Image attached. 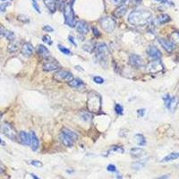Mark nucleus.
Wrapping results in <instances>:
<instances>
[{
    "label": "nucleus",
    "mask_w": 179,
    "mask_h": 179,
    "mask_svg": "<svg viewBox=\"0 0 179 179\" xmlns=\"http://www.w3.org/2000/svg\"><path fill=\"white\" fill-rule=\"evenodd\" d=\"M21 53L23 56L25 57H30L32 53H33V47L30 43L26 42L22 45L21 48Z\"/></svg>",
    "instance_id": "4468645a"
},
{
    "label": "nucleus",
    "mask_w": 179,
    "mask_h": 179,
    "mask_svg": "<svg viewBox=\"0 0 179 179\" xmlns=\"http://www.w3.org/2000/svg\"><path fill=\"white\" fill-rule=\"evenodd\" d=\"M7 49H8V51H9L10 53H14V52H16V51L19 49V43H18V41H16L15 39L13 40V41H11V42L9 43V45H8Z\"/></svg>",
    "instance_id": "c85d7f7f"
},
{
    "label": "nucleus",
    "mask_w": 179,
    "mask_h": 179,
    "mask_svg": "<svg viewBox=\"0 0 179 179\" xmlns=\"http://www.w3.org/2000/svg\"><path fill=\"white\" fill-rule=\"evenodd\" d=\"M177 158H179V152H172V153L166 155V157H164L160 162H169V161H172V160H175Z\"/></svg>",
    "instance_id": "5701e85b"
},
{
    "label": "nucleus",
    "mask_w": 179,
    "mask_h": 179,
    "mask_svg": "<svg viewBox=\"0 0 179 179\" xmlns=\"http://www.w3.org/2000/svg\"><path fill=\"white\" fill-rule=\"evenodd\" d=\"M31 2H32V6H33V8L37 11V13H40V10H39V7H38V4L37 1H36V0H31Z\"/></svg>",
    "instance_id": "a19ab883"
},
{
    "label": "nucleus",
    "mask_w": 179,
    "mask_h": 179,
    "mask_svg": "<svg viewBox=\"0 0 179 179\" xmlns=\"http://www.w3.org/2000/svg\"><path fill=\"white\" fill-rule=\"evenodd\" d=\"M54 79L56 81H65V82H69L71 81L72 79H73V75L72 72H70L69 71H66V70H64V69H61V70H58L56 71L55 73H54Z\"/></svg>",
    "instance_id": "0eeeda50"
},
{
    "label": "nucleus",
    "mask_w": 179,
    "mask_h": 179,
    "mask_svg": "<svg viewBox=\"0 0 179 179\" xmlns=\"http://www.w3.org/2000/svg\"><path fill=\"white\" fill-rule=\"evenodd\" d=\"M95 53H96V58L98 59L99 64L104 69H107L108 64V56H109V51L107 45L103 42L97 44L95 47Z\"/></svg>",
    "instance_id": "7ed1b4c3"
},
{
    "label": "nucleus",
    "mask_w": 179,
    "mask_h": 179,
    "mask_svg": "<svg viewBox=\"0 0 179 179\" xmlns=\"http://www.w3.org/2000/svg\"><path fill=\"white\" fill-rule=\"evenodd\" d=\"M62 132L64 133V134H66L67 136H69V137H70L72 140H73V141H76V140L78 139L77 133L74 132H72V130L66 128V127H63V128H62Z\"/></svg>",
    "instance_id": "b1692460"
},
{
    "label": "nucleus",
    "mask_w": 179,
    "mask_h": 179,
    "mask_svg": "<svg viewBox=\"0 0 179 179\" xmlns=\"http://www.w3.org/2000/svg\"><path fill=\"white\" fill-rule=\"evenodd\" d=\"M42 40H43V42H45V43H47V44H48V45H51V44H52L51 38H50L48 35H44V36L42 37Z\"/></svg>",
    "instance_id": "c9c22d12"
},
{
    "label": "nucleus",
    "mask_w": 179,
    "mask_h": 179,
    "mask_svg": "<svg viewBox=\"0 0 179 179\" xmlns=\"http://www.w3.org/2000/svg\"><path fill=\"white\" fill-rule=\"evenodd\" d=\"M4 168H3L2 166H0V174H3V173H4Z\"/></svg>",
    "instance_id": "864d4df0"
},
{
    "label": "nucleus",
    "mask_w": 179,
    "mask_h": 179,
    "mask_svg": "<svg viewBox=\"0 0 179 179\" xmlns=\"http://www.w3.org/2000/svg\"><path fill=\"white\" fill-rule=\"evenodd\" d=\"M58 137H59V140H60V141L62 142V144H63L64 146H65V147H72V146L73 145L74 141L72 140V139H71L69 136H67L66 134L63 133L62 132L59 133Z\"/></svg>",
    "instance_id": "dca6fc26"
},
{
    "label": "nucleus",
    "mask_w": 179,
    "mask_h": 179,
    "mask_svg": "<svg viewBox=\"0 0 179 179\" xmlns=\"http://www.w3.org/2000/svg\"><path fill=\"white\" fill-rule=\"evenodd\" d=\"M9 5V3H4V4H0V13H3L6 10V7Z\"/></svg>",
    "instance_id": "79ce46f5"
},
{
    "label": "nucleus",
    "mask_w": 179,
    "mask_h": 179,
    "mask_svg": "<svg viewBox=\"0 0 179 179\" xmlns=\"http://www.w3.org/2000/svg\"><path fill=\"white\" fill-rule=\"evenodd\" d=\"M107 170L108 171V172H116L117 171V168H116V166L114 165V164H109L107 166Z\"/></svg>",
    "instance_id": "4c0bfd02"
},
{
    "label": "nucleus",
    "mask_w": 179,
    "mask_h": 179,
    "mask_svg": "<svg viewBox=\"0 0 179 179\" xmlns=\"http://www.w3.org/2000/svg\"><path fill=\"white\" fill-rule=\"evenodd\" d=\"M60 67V64L57 61L55 60H47L45 64H43V70L45 72H51V71H55Z\"/></svg>",
    "instance_id": "9d476101"
},
{
    "label": "nucleus",
    "mask_w": 179,
    "mask_h": 179,
    "mask_svg": "<svg viewBox=\"0 0 179 179\" xmlns=\"http://www.w3.org/2000/svg\"><path fill=\"white\" fill-rule=\"evenodd\" d=\"M177 105H178V98L176 97H172L170 103L167 107V109L170 110L171 112H174L175 110V108L177 107Z\"/></svg>",
    "instance_id": "cd10ccee"
},
{
    "label": "nucleus",
    "mask_w": 179,
    "mask_h": 179,
    "mask_svg": "<svg viewBox=\"0 0 179 179\" xmlns=\"http://www.w3.org/2000/svg\"><path fill=\"white\" fill-rule=\"evenodd\" d=\"M1 132H3V134H4L7 138H9L10 140L15 141L17 139V132L16 130L14 129V127L10 124L9 123H3L1 127H0Z\"/></svg>",
    "instance_id": "423d86ee"
},
{
    "label": "nucleus",
    "mask_w": 179,
    "mask_h": 179,
    "mask_svg": "<svg viewBox=\"0 0 179 179\" xmlns=\"http://www.w3.org/2000/svg\"><path fill=\"white\" fill-rule=\"evenodd\" d=\"M4 30H5V29H4L2 25H0V36H3Z\"/></svg>",
    "instance_id": "3c124183"
},
{
    "label": "nucleus",
    "mask_w": 179,
    "mask_h": 179,
    "mask_svg": "<svg viewBox=\"0 0 179 179\" xmlns=\"http://www.w3.org/2000/svg\"><path fill=\"white\" fill-rule=\"evenodd\" d=\"M155 1H158V2H162V1H164V0H155Z\"/></svg>",
    "instance_id": "6e6d98bb"
},
{
    "label": "nucleus",
    "mask_w": 179,
    "mask_h": 179,
    "mask_svg": "<svg viewBox=\"0 0 179 179\" xmlns=\"http://www.w3.org/2000/svg\"><path fill=\"white\" fill-rule=\"evenodd\" d=\"M0 144H1V145H4V142L1 140V138H0Z\"/></svg>",
    "instance_id": "5fc2aeb1"
},
{
    "label": "nucleus",
    "mask_w": 179,
    "mask_h": 179,
    "mask_svg": "<svg viewBox=\"0 0 179 179\" xmlns=\"http://www.w3.org/2000/svg\"><path fill=\"white\" fill-rule=\"evenodd\" d=\"M82 84H83V82H82L81 80H80V79H74V78L71 81L68 82V85L70 87H72V88H79Z\"/></svg>",
    "instance_id": "7c9ffc66"
},
{
    "label": "nucleus",
    "mask_w": 179,
    "mask_h": 179,
    "mask_svg": "<svg viewBox=\"0 0 179 179\" xmlns=\"http://www.w3.org/2000/svg\"><path fill=\"white\" fill-rule=\"evenodd\" d=\"M80 117L84 121V122H90L92 119V115L89 111L82 110L80 112Z\"/></svg>",
    "instance_id": "393cba45"
},
{
    "label": "nucleus",
    "mask_w": 179,
    "mask_h": 179,
    "mask_svg": "<svg viewBox=\"0 0 179 179\" xmlns=\"http://www.w3.org/2000/svg\"><path fill=\"white\" fill-rule=\"evenodd\" d=\"M45 5L51 13H55L56 10V0H43Z\"/></svg>",
    "instance_id": "412c9836"
},
{
    "label": "nucleus",
    "mask_w": 179,
    "mask_h": 179,
    "mask_svg": "<svg viewBox=\"0 0 179 179\" xmlns=\"http://www.w3.org/2000/svg\"><path fill=\"white\" fill-rule=\"evenodd\" d=\"M93 81H94V82H96L98 84H102L104 82V79L102 77H100V76H95V77H93Z\"/></svg>",
    "instance_id": "58836bf2"
},
{
    "label": "nucleus",
    "mask_w": 179,
    "mask_h": 179,
    "mask_svg": "<svg viewBox=\"0 0 179 179\" xmlns=\"http://www.w3.org/2000/svg\"><path fill=\"white\" fill-rule=\"evenodd\" d=\"M135 140H136V142L139 146H144L146 144V140H145V137L143 136V134L141 133H136L135 136H134Z\"/></svg>",
    "instance_id": "c756f323"
},
{
    "label": "nucleus",
    "mask_w": 179,
    "mask_h": 179,
    "mask_svg": "<svg viewBox=\"0 0 179 179\" xmlns=\"http://www.w3.org/2000/svg\"><path fill=\"white\" fill-rule=\"evenodd\" d=\"M3 36H4V38H7V39H8L10 42L15 39L14 33H13V32H12V31H10V30H4V32Z\"/></svg>",
    "instance_id": "2f4dec72"
},
{
    "label": "nucleus",
    "mask_w": 179,
    "mask_h": 179,
    "mask_svg": "<svg viewBox=\"0 0 179 179\" xmlns=\"http://www.w3.org/2000/svg\"><path fill=\"white\" fill-rule=\"evenodd\" d=\"M63 13H64V23L68 25L69 27H74L76 21H75V16H74L72 4L69 3H66L63 9Z\"/></svg>",
    "instance_id": "20e7f679"
},
{
    "label": "nucleus",
    "mask_w": 179,
    "mask_h": 179,
    "mask_svg": "<svg viewBox=\"0 0 179 179\" xmlns=\"http://www.w3.org/2000/svg\"><path fill=\"white\" fill-rule=\"evenodd\" d=\"M170 21V17L169 15L166 14V13H163V14H160L159 16L157 17V19L155 20V22L158 23V24H164V23H166Z\"/></svg>",
    "instance_id": "4be33fe9"
},
{
    "label": "nucleus",
    "mask_w": 179,
    "mask_h": 179,
    "mask_svg": "<svg viewBox=\"0 0 179 179\" xmlns=\"http://www.w3.org/2000/svg\"><path fill=\"white\" fill-rule=\"evenodd\" d=\"M129 64H130V65H132L133 67H136V68H140V67H142L144 65L141 57L140 55H136V54L130 55V56H129Z\"/></svg>",
    "instance_id": "1a4fd4ad"
},
{
    "label": "nucleus",
    "mask_w": 179,
    "mask_h": 179,
    "mask_svg": "<svg viewBox=\"0 0 179 179\" xmlns=\"http://www.w3.org/2000/svg\"><path fill=\"white\" fill-rule=\"evenodd\" d=\"M115 4H118V5H124V4L127 1V0H113Z\"/></svg>",
    "instance_id": "49530a36"
},
{
    "label": "nucleus",
    "mask_w": 179,
    "mask_h": 179,
    "mask_svg": "<svg viewBox=\"0 0 179 179\" xmlns=\"http://www.w3.org/2000/svg\"><path fill=\"white\" fill-rule=\"evenodd\" d=\"M137 114H138V116H144V114H145V108H140L137 110Z\"/></svg>",
    "instance_id": "c03bdc74"
},
{
    "label": "nucleus",
    "mask_w": 179,
    "mask_h": 179,
    "mask_svg": "<svg viewBox=\"0 0 179 179\" xmlns=\"http://www.w3.org/2000/svg\"><path fill=\"white\" fill-rule=\"evenodd\" d=\"M75 28H76V30L81 34V35H85L89 32V26H88V23L84 21H78L76 23H75Z\"/></svg>",
    "instance_id": "ddd939ff"
},
{
    "label": "nucleus",
    "mask_w": 179,
    "mask_h": 179,
    "mask_svg": "<svg viewBox=\"0 0 179 179\" xmlns=\"http://www.w3.org/2000/svg\"><path fill=\"white\" fill-rule=\"evenodd\" d=\"M168 176H169L168 175H160V176H158V177H157L155 179H167Z\"/></svg>",
    "instance_id": "8fccbe9b"
},
{
    "label": "nucleus",
    "mask_w": 179,
    "mask_h": 179,
    "mask_svg": "<svg viewBox=\"0 0 179 179\" xmlns=\"http://www.w3.org/2000/svg\"><path fill=\"white\" fill-rule=\"evenodd\" d=\"M18 20L19 21H21L23 22H28L29 21V18L26 16V15H23V14H20L18 16Z\"/></svg>",
    "instance_id": "ea45409f"
},
{
    "label": "nucleus",
    "mask_w": 179,
    "mask_h": 179,
    "mask_svg": "<svg viewBox=\"0 0 179 179\" xmlns=\"http://www.w3.org/2000/svg\"><path fill=\"white\" fill-rule=\"evenodd\" d=\"M141 2V0H131V4L134 3V4H133L134 5H139Z\"/></svg>",
    "instance_id": "09e8293b"
},
{
    "label": "nucleus",
    "mask_w": 179,
    "mask_h": 179,
    "mask_svg": "<svg viewBox=\"0 0 179 179\" xmlns=\"http://www.w3.org/2000/svg\"><path fill=\"white\" fill-rule=\"evenodd\" d=\"M68 40H69V41H70V42H71L72 45H74V46H77V43L74 41V38H73L72 36H71V35H70V36H68Z\"/></svg>",
    "instance_id": "de8ad7c7"
},
{
    "label": "nucleus",
    "mask_w": 179,
    "mask_h": 179,
    "mask_svg": "<svg viewBox=\"0 0 179 179\" xmlns=\"http://www.w3.org/2000/svg\"><path fill=\"white\" fill-rule=\"evenodd\" d=\"M1 118H2V114L0 113V120H1Z\"/></svg>",
    "instance_id": "4d7b16f0"
},
{
    "label": "nucleus",
    "mask_w": 179,
    "mask_h": 179,
    "mask_svg": "<svg viewBox=\"0 0 179 179\" xmlns=\"http://www.w3.org/2000/svg\"><path fill=\"white\" fill-rule=\"evenodd\" d=\"M99 24H100L101 28L105 31H107L108 33L112 32L115 30V20L112 17H109V16H103L102 18H100Z\"/></svg>",
    "instance_id": "39448f33"
},
{
    "label": "nucleus",
    "mask_w": 179,
    "mask_h": 179,
    "mask_svg": "<svg viewBox=\"0 0 179 179\" xmlns=\"http://www.w3.org/2000/svg\"><path fill=\"white\" fill-rule=\"evenodd\" d=\"M30 163V165H32L36 167H41L43 166L42 162H40L39 160H31Z\"/></svg>",
    "instance_id": "e433bc0d"
},
{
    "label": "nucleus",
    "mask_w": 179,
    "mask_h": 179,
    "mask_svg": "<svg viewBox=\"0 0 179 179\" xmlns=\"http://www.w3.org/2000/svg\"><path fill=\"white\" fill-rule=\"evenodd\" d=\"M119 152V153H124V149L122 147L120 146H116V145H113L110 147V149H109V152Z\"/></svg>",
    "instance_id": "72a5a7b5"
},
{
    "label": "nucleus",
    "mask_w": 179,
    "mask_h": 179,
    "mask_svg": "<svg viewBox=\"0 0 179 179\" xmlns=\"http://www.w3.org/2000/svg\"><path fill=\"white\" fill-rule=\"evenodd\" d=\"M58 49H59L63 54H64V55H72L71 50H70L69 48H66L65 47H64V46H62V45H58Z\"/></svg>",
    "instance_id": "473e14b6"
},
{
    "label": "nucleus",
    "mask_w": 179,
    "mask_h": 179,
    "mask_svg": "<svg viewBox=\"0 0 179 179\" xmlns=\"http://www.w3.org/2000/svg\"><path fill=\"white\" fill-rule=\"evenodd\" d=\"M92 31L95 37H99L100 36V32L98 31V30L96 27H92Z\"/></svg>",
    "instance_id": "a18cd8bd"
},
{
    "label": "nucleus",
    "mask_w": 179,
    "mask_h": 179,
    "mask_svg": "<svg viewBox=\"0 0 179 179\" xmlns=\"http://www.w3.org/2000/svg\"><path fill=\"white\" fill-rule=\"evenodd\" d=\"M43 30H45V31H47V32H52V31L54 30V29H53L52 27H50L49 25H45V26L43 27Z\"/></svg>",
    "instance_id": "37998d69"
},
{
    "label": "nucleus",
    "mask_w": 179,
    "mask_h": 179,
    "mask_svg": "<svg viewBox=\"0 0 179 179\" xmlns=\"http://www.w3.org/2000/svg\"><path fill=\"white\" fill-rule=\"evenodd\" d=\"M0 163H1V160H0Z\"/></svg>",
    "instance_id": "bf43d9fd"
},
{
    "label": "nucleus",
    "mask_w": 179,
    "mask_h": 179,
    "mask_svg": "<svg viewBox=\"0 0 179 179\" xmlns=\"http://www.w3.org/2000/svg\"><path fill=\"white\" fill-rule=\"evenodd\" d=\"M147 54L153 60H158L161 58V53L155 46H149L147 48Z\"/></svg>",
    "instance_id": "f8f14e48"
},
{
    "label": "nucleus",
    "mask_w": 179,
    "mask_h": 179,
    "mask_svg": "<svg viewBox=\"0 0 179 179\" xmlns=\"http://www.w3.org/2000/svg\"><path fill=\"white\" fill-rule=\"evenodd\" d=\"M127 11V7L124 6V5H119V7H117L115 11H114V16L116 17V18H121L123 17L125 13Z\"/></svg>",
    "instance_id": "aec40b11"
},
{
    "label": "nucleus",
    "mask_w": 179,
    "mask_h": 179,
    "mask_svg": "<svg viewBox=\"0 0 179 179\" xmlns=\"http://www.w3.org/2000/svg\"><path fill=\"white\" fill-rule=\"evenodd\" d=\"M1 1H5V0H1Z\"/></svg>",
    "instance_id": "13d9d810"
},
{
    "label": "nucleus",
    "mask_w": 179,
    "mask_h": 179,
    "mask_svg": "<svg viewBox=\"0 0 179 179\" xmlns=\"http://www.w3.org/2000/svg\"><path fill=\"white\" fill-rule=\"evenodd\" d=\"M19 141L22 145H26V146L30 145V134L28 132H24V131L20 132H19Z\"/></svg>",
    "instance_id": "a211bd4d"
},
{
    "label": "nucleus",
    "mask_w": 179,
    "mask_h": 179,
    "mask_svg": "<svg viewBox=\"0 0 179 179\" xmlns=\"http://www.w3.org/2000/svg\"><path fill=\"white\" fill-rule=\"evenodd\" d=\"M102 99L99 93L97 91H90L87 98V108L90 113H98L101 109Z\"/></svg>",
    "instance_id": "f03ea898"
},
{
    "label": "nucleus",
    "mask_w": 179,
    "mask_h": 179,
    "mask_svg": "<svg viewBox=\"0 0 179 179\" xmlns=\"http://www.w3.org/2000/svg\"><path fill=\"white\" fill-rule=\"evenodd\" d=\"M95 47H96L95 44L93 42H90V41H88V42H86L85 44L82 45V49L85 50L88 53L93 52L95 50Z\"/></svg>",
    "instance_id": "bb28decb"
},
{
    "label": "nucleus",
    "mask_w": 179,
    "mask_h": 179,
    "mask_svg": "<svg viewBox=\"0 0 179 179\" xmlns=\"http://www.w3.org/2000/svg\"><path fill=\"white\" fill-rule=\"evenodd\" d=\"M151 13L147 10H134L128 15V22L134 26H143L149 22Z\"/></svg>",
    "instance_id": "f257e3e1"
},
{
    "label": "nucleus",
    "mask_w": 179,
    "mask_h": 179,
    "mask_svg": "<svg viewBox=\"0 0 179 179\" xmlns=\"http://www.w3.org/2000/svg\"><path fill=\"white\" fill-rule=\"evenodd\" d=\"M38 54L43 59H48L50 57V52L44 45L38 46Z\"/></svg>",
    "instance_id": "f3484780"
},
{
    "label": "nucleus",
    "mask_w": 179,
    "mask_h": 179,
    "mask_svg": "<svg viewBox=\"0 0 179 179\" xmlns=\"http://www.w3.org/2000/svg\"><path fill=\"white\" fill-rule=\"evenodd\" d=\"M158 41L160 44V46L168 53H171L175 49V43L171 40H167L165 38H158Z\"/></svg>",
    "instance_id": "9b49d317"
},
{
    "label": "nucleus",
    "mask_w": 179,
    "mask_h": 179,
    "mask_svg": "<svg viewBox=\"0 0 179 179\" xmlns=\"http://www.w3.org/2000/svg\"><path fill=\"white\" fill-rule=\"evenodd\" d=\"M115 111L117 115H121L124 113V107L120 105V104H115Z\"/></svg>",
    "instance_id": "f704fd0d"
},
{
    "label": "nucleus",
    "mask_w": 179,
    "mask_h": 179,
    "mask_svg": "<svg viewBox=\"0 0 179 179\" xmlns=\"http://www.w3.org/2000/svg\"><path fill=\"white\" fill-rule=\"evenodd\" d=\"M147 162V159H141V160H138V161H135L132 164V169H135V170H139L141 168H142L145 164Z\"/></svg>",
    "instance_id": "a878e982"
},
{
    "label": "nucleus",
    "mask_w": 179,
    "mask_h": 179,
    "mask_svg": "<svg viewBox=\"0 0 179 179\" xmlns=\"http://www.w3.org/2000/svg\"><path fill=\"white\" fill-rule=\"evenodd\" d=\"M30 145L31 146V149L33 151H36L39 147V141H38V137L36 136V133L33 131H31L30 132Z\"/></svg>",
    "instance_id": "2eb2a0df"
},
{
    "label": "nucleus",
    "mask_w": 179,
    "mask_h": 179,
    "mask_svg": "<svg viewBox=\"0 0 179 179\" xmlns=\"http://www.w3.org/2000/svg\"><path fill=\"white\" fill-rule=\"evenodd\" d=\"M163 68H164V66H163L162 62L160 61V59H158V60H153L152 62H150L148 64L147 70L150 73H158V72H161L163 70Z\"/></svg>",
    "instance_id": "6e6552de"
},
{
    "label": "nucleus",
    "mask_w": 179,
    "mask_h": 179,
    "mask_svg": "<svg viewBox=\"0 0 179 179\" xmlns=\"http://www.w3.org/2000/svg\"><path fill=\"white\" fill-rule=\"evenodd\" d=\"M130 154L132 158H141V156H143L145 154V150L142 148L135 147V148H132L130 149Z\"/></svg>",
    "instance_id": "6ab92c4d"
},
{
    "label": "nucleus",
    "mask_w": 179,
    "mask_h": 179,
    "mask_svg": "<svg viewBox=\"0 0 179 179\" xmlns=\"http://www.w3.org/2000/svg\"><path fill=\"white\" fill-rule=\"evenodd\" d=\"M30 175H31V177H32L33 179H39V178H38L35 174H30Z\"/></svg>",
    "instance_id": "603ef678"
}]
</instances>
